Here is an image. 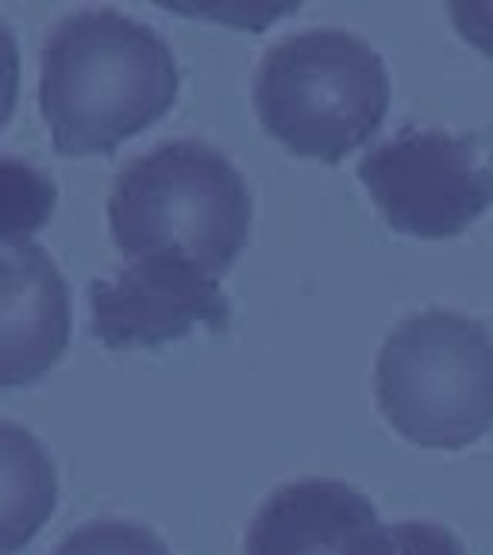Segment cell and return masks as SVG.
<instances>
[{"label": "cell", "instance_id": "cell-1", "mask_svg": "<svg viewBox=\"0 0 493 555\" xmlns=\"http://www.w3.org/2000/svg\"><path fill=\"white\" fill-rule=\"evenodd\" d=\"M39 108L62 155H101L155 124L178 96L166 35L120 9H78L43 39Z\"/></svg>", "mask_w": 493, "mask_h": 555}, {"label": "cell", "instance_id": "cell-2", "mask_svg": "<svg viewBox=\"0 0 493 555\" xmlns=\"http://www.w3.org/2000/svg\"><path fill=\"white\" fill-rule=\"evenodd\" d=\"M108 224L131 262L173 259L220 278L251 232V190L212 143L163 139L113 178Z\"/></svg>", "mask_w": 493, "mask_h": 555}, {"label": "cell", "instance_id": "cell-3", "mask_svg": "<svg viewBox=\"0 0 493 555\" xmlns=\"http://www.w3.org/2000/svg\"><path fill=\"white\" fill-rule=\"evenodd\" d=\"M255 113L294 155L339 163L381 128L390 74L366 39L339 27L289 31L255 66Z\"/></svg>", "mask_w": 493, "mask_h": 555}, {"label": "cell", "instance_id": "cell-4", "mask_svg": "<svg viewBox=\"0 0 493 555\" xmlns=\"http://www.w3.org/2000/svg\"><path fill=\"white\" fill-rule=\"evenodd\" d=\"M374 393L393 428L420 448H467L493 425V336L451 309L413 312L386 336Z\"/></svg>", "mask_w": 493, "mask_h": 555}, {"label": "cell", "instance_id": "cell-5", "mask_svg": "<svg viewBox=\"0 0 493 555\" xmlns=\"http://www.w3.org/2000/svg\"><path fill=\"white\" fill-rule=\"evenodd\" d=\"M381 217L398 232L447 240L478 220L493 201V166L478 135L440 128H405L359 163Z\"/></svg>", "mask_w": 493, "mask_h": 555}, {"label": "cell", "instance_id": "cell-6", "mask_svg": "<svg viewBox=\"0 0 493 555\" xmlns=\"http://www.w3.org/2000/svg\"><path fill=\"white\" fill-rule=\"evenodd\" d=\"M93 332L104 347H155L178 339L193 324L224 332L232 324V301L220 278L173 259H139L89 286Z\"/></svg>", "mask_w": 493, "mask_h": 555}, {"label": "cell", "instance_id": "cell-7", "mask_svg": "<svg viewBox=\"0 0 493 555\" xmlns=\"http://www.w3.org/2000/svg\"><path fill=\"white\" fill-rule=\"evenodd\" d=\"M243 555H398L374 502L339 478L282 482L247 525Z\"/></svg>", "mask_w": 493, "mask_h": 555}, {"label": "cell", "instance_id": "cell-8", "mask_svg": "<svg viewBox=\"0 0 493 555\" xmlns=\"http://www.w3.org/2000/svg\"><path fill=\"white\" fill-rule=\"evenodd\" d=\"M69 286L35 240L0 247V386H31L69 344Z\"/></svg>", "mask_w": 493, "mask_h": 555}, {"label": "cell", "instance_id": "cell-9", "mask_svg": "<svg viewBox=\"0 0 493 555\" xmlns=\"http://www.w3.org/2000/svg\"><path fill=\"white\" fill-rule=\"evenodd\" d=\"M59 502V475L47 443L20 421L0 416V555H16Z\"/></svg>", "mask_w": 493, "mask_h": 555}, {"label": "cell", "instance_id": "cell-10", "mask_svg": "<svg viewBox=\"0 0 493 555\" xmlns=\"http://www.w3.org/2000/svg\"><path fill=\"white\" fill-rule=\"evenodd\" d=\"M54 201L59 190L43 166L0 155V243H27V235L51 220Z\"/></svg>", "mask_w": 493, "mask_h": 555}, {"label": "cell", "instance_id": "cell-11", "mask_svg": "<svg viewBox=\"0 0 493 555\" xmlns=\"http://www.w3.org/2000/svg\"><path fill=\"white\" fill-rule=\"evenodd\" d=\"M51 555H173L155 529L124 517H96L69 532Z\"/></svg>", "mask_w": 493, "mask_h": 555}, {"label": "cell", "instance_id": "cell-12", "mask_svg": "<svg viewBox=\"0 0 493 555\" xmlns=\"http://www.w3.org/2000/svg\"><path fill=\"white\" fill-rule=\"evenodd\" d=\"M398 555H467L455 532H447L436 520H401L393 525Z\"/></svg>", "mask_w": 493, "mask_h": 555}, {"label": "cell", "instance_id": "cell-13", "mask_svg": "<svg viewBox=\"0 0 493 555\" xmlns=\"http://www.w3.org/2000/svg\"><path fill=\"white\" fill-rule=\"evenodd\" d=\"M451 20H455V27L463 31L467 43L493 54V0H463V4H451Z\"/></svg>", "mask_w": 493, "mask_h": 555}, {"label": "cell", "instance_id": "cell-14", "mask_svg": "<svg viewBox=\"0 0 493 555\" xmlns=\"http://www.w3.org/2000/svg\"><path fill=\"white\" fill-rule=\"evenodd\" d=\"M20 93V47L12 27L0 20V128L9 124Z\"/></svg>", "mask_w": 493, "mask_h": 555}]
</instances>
